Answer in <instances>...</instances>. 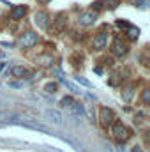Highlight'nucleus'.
I'll list each match as a JSON object with an SVG mask.
<instances>
[{"label": "nucleus", "instance_id": "nucleus-22", "mask_svg": "<svg viewBox=\"0 0 150 152\" xmlns=\"http://www.w3.org/2000/svg\"><path fill=\"white\" fill-rule=\"evenodd\" d=\"M92 7H95V9H101V7H103V2H95V4H92Z\"/></svg>", "mask_w": 150, "mask_h": 152}, {"label": "nucleus", "instance_id": "nucleus-6", "mask_svg": "<svg viewBox=\"0 0 150 152\" xmlns=\"http://www.w3.org/2000/svg\"><path fill=\"white\" fill-rule=\"evenodd\" d=\"M95 20H97V14H95L94 11H88V12H83V14L79 16L78 23L87 27V25H94V23H95Z\"/></svg>", "mask_w": 150, "mask_h": 152}, {"label": "nucleus", "instance_id": "nucleus-13", "mask_svg": "<svg viewBox=\"0 0 150 152\" xmlns=\"http://www.w3.org/2000/svg\"><path fill=\"white\" fill-rule=\"evenodd\" d=\"M133 94H134V87H133V85H127V87L122 90V99H124L125 103H129V101L133 99Z\"/></svg>", "mask_w": 150, "mask_h": 152}, {"label": "nucleus", "instance_id": "nucleus-2", "mask_svg": "<svg viewBox=\"0 0 150 152\" xmlns=\"http://www.w3.org/2000/svg\"><path fill=\"white\" fill-rule=\"evenodd\" d=\"M37 39L39 37H37V34H36V32H30V30H28V32H25V34H21V36H20L18 44H20V46H23V48H32V46L37 42Z\"/></svg>", "mask_w": 150, "mask_h": 152}, {"label": "nucleus", "instance_id": "nucleus-3", "mask_svg": "<svg viewBox=\"0 0 150 152\" xmlns=\"http://www.w3.org/2000/svg\"><path fill=\"white\" fill-rule=\"evenodd\" d=\"M99 115H101V118H99L101 120V126L106 127V129L111 127V124L115 122V113H113L111 110L110 108H101V113Z\"/></svg>", "mask_w": 150, "mask_h": 152}, {"label": "nucleus", "instance_id": "nucleus-24", "mask_svg": "<svg viewBox=\"0 0 150 152\" xmlns=\"http://www.w3.org/2000/svg\"><path fill=\"white\" fill-rule=\"evenodd\" d=\"M41 4H48V2H51V0H39Z\"/></svg>", "mask_w": 150, "mask_h": 152}, {"label": "nucleus", "instance_id": "nucleus-12", "mask_svg": "<svg viewBox=\"0 0 150 152\" xmlns=\"http://www.w3.org/2000/svg\"><path fill=\"white\" fill-rule=\"evenodd\" d=\"M28 69L27 67H23V66H14L12 69H11V76H14V78H23V76H28Z\"/></svg>", "mask_w": 150, "mask_h": 152}, {"label": "nucleus", "instance_id": "nucleus-15", "mask_svg": "<svg viewBox=\"0 0 150 152\" xmlns=\"http://www.w3.org/2000/svg\"><path fill=\"white\" fill-rule=\"evenodd\" d=\"M127 36H129L131 39H138L140 30H138V28H134V27H129V28H127Z\"/></svg>", "mask_w": 150, "mask_h": 152}, {"label": "nucleus", "instance_id": "nucleus-19", "mask_svg": "<svg viewBox=\"0 0 150 152\" xmlns=\"http://www.w3.org/2000/svg\"><path fill=\"white\" fill-rule=\"evenodd\" d=\"M73 103H74V101H73L71 97H64V99H62V104H64V106H67V108H69Z\"/></svg>", "mask_w": 150, "mask_h": 152}, {"label": "nucleus", "instance_id": "nucleus-25", "mask_svg": "<svg viewBox=\"0 0 150 152\" xmlns=\"http://www.w3.org/2000/svg\"><path fill=\"white\" fill-rule=\"evenodd\" d=\"M133 152H141V151H140V149H134V151H133Z\"/></svg>", "mask_w": 150, "mask_h": 152}, {"label": "nucleus", "instance_id": "nucleus-11", "mask_svg": "<svg viewBox=\"0 0 150 152\" xmlns=\"http://www.w3.org/2000/svg\"><path fill=\"white\" fill-rule=\"evenodd\" d=\"M18 124H23V126H27V127H32V129H39V131H42V133H48V127H46V126H42V124H39V122H34V120H20Z\"/></svg>", "mask_w": 150, "mask_h": 152}, {"label": "nucleus", "instance_id": "nucleus-9", "mask_svg": "<svg viewBox=\"0 0 150 152\" xmlns=\"http://www.w3.org/2000/svg\"><path fill=\"white\" fill-rule=\"evenodd\" d=\"M46 117L55 124V126H60L62 124V113L58 110H46Z\"/></svg>", "mask_w": 150, "mask_h": 152}, {"label": "nucleus", "instance_id": "nucleus-7", "mask_svg": "<svg viewBox=\"0 0 150 152\" xmlns=\"http://www.w3.org/2000/svg\"><path fill=\"white\" fill-rule=\"evenodd\" d=\"M27 12H28V7H27V5H16V7H12V11H11V18H12V20H21Z\"/></svg>", "mask_w": 150, "mask_h": 152}, {"label": "nucleus", "instance_id": "nucleus-18", "mask_svg": "<svg viewBox=\"0 0 150 152\" xmlns=\"http://www.w3.org/2000/svg\"><path fill=\"white\" fill-rule=\"evenodd\" d=\"M62 25H64V14H58V18H57V30H60Z\"/></svg>", "mask_w": 150, "mask_h": 152}, {"label": "nucleus", "instance_id": "nucleus-10", "mask_svg": "<svg viewBox=\"0 0 150 152\" xmlns=\"http://www.w3.org/2000/svg\"><path fill=\"white\" fill-rule=\"evenodd\" d=\"M36 62H37L39 66H42V67H51L53 66V57L48 55V53H44V55H39L37 58H36Z\"/></svg>", "mask_w": 150, "mask_h": 152}, {"label": "nucleus", "instance_id": "nucleus-1", "mask_svg": "<svg viewBox=\"0 0 150 152\" xmlns=\"http://www.w3.org/2000/svg\"><path fill=\"white\" fill-rule=\"evenodd\" d=\"M111 136L118 142V143H124L125 140H129L131 133H129V129H127L120 120H115L111 124Z\"/></svg>", "mask_w": 150, "mask_h": 152}, {"label": "nucleus", "instance_id": "nucleus-4", "mask_svg": "<svg viewBox=\"0 0 150 152\" xmlns=\"http://www.w3.org/2000/svg\"><path fill=\"white\" fill-rule=\"evenodd\" d=\"M34 23L37 25L39 28H48V25H50V16H48L44 11H37V12L34 14Z\"/></svg>", "mask_w": 150, "mask_h": 152}, {"label": "nucleus", "instance_id": "nucleus-14", "mask_svg": "<svg viewBox=\"0 0 150 152\" xmlns=\"http://www.w3.org/2000/svg\"><path fill=\"white\" fill-rule=\"evenodd\" d=\"M69 108H71L76 115H85V108H83V104H79V103H76V101L69 106Z\"/></svg>", "mask_w": 150, "mask_h": 152}, {"label": "nucleus", "instance_id": "nucleus-23", "mask_svg": "<svg viewBox=\"0 0 150 152\" xmlns=\"http://www.w3.org/2000/svg\"><path fill=\"white\" fill-rule=\"evenodd\" d=\"M118 151H120V152H124V151H125V147H124V143H118Z\"/></svg>", "mask_w": 150, "mask_h": 152}, {"label": "nucleus", "instance_id": "nucleus-8", "mask_svg": "<svg viewBox=\"0 0 150 152\" xmlns=\"http://www.w3.org/2000/svg\"><path fill=\"white\" fill-rule=\"evenodd\" d=\"M92 46H94L95 50H103V48L106 46V34H104V32H99V34L94 37V41H92Z\"/></svg>", "mask_w": 150, "mask_h": 152}, {"label": "nucleus", "instance_id": "nucleus-20", "mask_svg": "<svg viewBox=\"0 0 150 152\" xmlns=\"http://www.w3.org/2000/svg\"><path fill=\"white\" fill-rule=\"evenodd\" d=\"M141 99H143V103H145V104L149 103V99H150V94H149V90H143V96H141Z\"/></svg>", "mask_w": 150, "mask_h": 152}, {"label": "nucleus", "instance_id": "nucleus-5", "mask_svg": "<svg viewBox=\"0 0 150 152\" xmlns=\"http://www.w3.org/2000/svg\"><path fill=\"white\" fill-rule=\"evenodd\" d=\"M111 51H113V55L122 57V55H125V53L129 51V48H127V44H124L120 39H115L113 44H111Z\"/></svg>", "mask_w": 150, "mask_h": 152}, {"label": "nucleus", "instance_id": "nucleus-16", "mask_svg": "<svg viewBox=\"0 0 150 152\" xmlns=\"http://www.w3.org/2000/svg\"><path fill=\"white\" fill-rule=\"evenodd\" d=\"M74 80L78 83H81V85H85V87H92V83L88 81V80H85V78H81V76H74Z\"/></svg>", "mask_w": 150, "mask_h": 152}, {"label": "nucleus", "instance_id": "nucleus-21", "mask_svg": "<svg viewBox=\"0 0 150 152\" xmlns=\"http://www.w3.org/2000/svg\"><path fill=\"white\" fill-rule=\"evenodd\" d=\"M129 2H131V4H134V5L138 4V5H141V7H145V2H143V0H129Z\"/></svg>", "mask_w": 150, "mask_h": 152}, {"label": "nucleus", "instance_id": "nucleus-17", "mask_svg": "<svg viewBox=\"0 0 150 152\" xmlns=\"http://www.w3.org/2000/svg\"><path fill=\"white\" fill-rule=\"evenodd\" d=\"M44 90H46V92H50V94H53V92H57V83H48Z\"/></svg>", "mask_w": 150, "mask_h": 152}]
</instances>
